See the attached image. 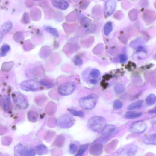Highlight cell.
<instances>
[{"label":"cell","mask_w":156,"mask_h":156,"mask_svg":"<svg viewBox=\"0 0 156 156\" xmlns=\"http://www.w3.org/2000/svg\"><path fill=\"white\" fill-rule=\"evenodd\" d=\"M107 125V121L104 117L95 116L90 118L88 122L89 128L95 132L102 131Z\"/></svg>","instance_id":"cell-1"},{"label":"cell","mask_w":156,"mask_h":156,"mask_svg":"<svg viewBox=\"0 0 156 156\" xmlns=\"http://www.w3.org/2000/svg\"><path fill=\"white\" fill-rule=\"evenodd\" d=\"M98 100L96 95L92 94L81 98L79 100L80 106L85 110L93 109L96 106Z\"/></svg>","instance_id":"cell-2"},{"label":"cell","mask_w":156,"mask_h":156,"mask_svg":"<svg viewBox=\"0 0 156 156\" xmlns=\"http://www.w3.org/2000/svg\"><path fill=\"white\" fill-rule=\"evenodd\" d=\"M35 149L24 143H20L14 148L16 156H34L36 154Z\"/></svg>","instance_id":"cell-3"},{"label":"cell","mask_w":156,"mask_h":156,"mask_svg":"<svg viewBox=\"0 0 156 156\" xmlns=\"http://www.w3.org/2000/svg\"><path fill=\"white\" fill-rule=\"evenodd\" d=\"M13 101L16 106L22 110L26 109L28 103L26 97L19 92H15L12 95Z\"/></svg>","instance_id":"cell-4"},{"label":"cell","mask_w":156,"mask_h":156,"mask_svg":"<svg viewBox=\"0 0 156 156\" xmlns=\"http://www.w3.org/2000/svg\"><path fill=\"white\" fill-rule=\"evenodd\" d=\"M41 84L38 81L34 79H30L23 81L20 84L21 89L26 91L35 92L39 90Z\"/></svg>","instance_id":"cell-5"},{"label":"cell","mask_w":156,"mask_h":156,"mask_svg":"<svg viewBox=\"0 0 156 156\" xmlns=\"http://www.w3.org/2000/svg\"><path fill=\"white\" fill-rule=\"evenodd\" d=\"M73 117L68 114H64L60 116L58 119V126L63 129H68L72 127L75 124Z\"/></svg>","instance_id":"cell-6"},{"label":"cell","mask_w":156,"mask_h":156,"mask_svg":"<svg viewBox=\"0 0 156 156\" xmlns=\"http://www.w3.org/2000/svg\"><path fill=\"white\" fill-rule=\"evenodd\" d=\"M76 85L73 82H68L60 85L58 87L59 94L62 96H67L72 94L75 91Z\"/></svg>","instance_id":"cell-7"},{"label":"cell","mask_w":156,"mask_h":156,"mask_svg":"<svg viewBox=\"0 0 156 156\" xmlns=\"http://www.w3.org/2000/svg\"><path fill=\"white\" fill-rule=\"evenodd\" d=\"M116 6L115 0H107L104 6V13L106 18L111 16L114 13Z\"/></svg>","instance_id":"cell-8"},{"label":"cell","mask_w":156,"mask_h":156,"mask_svg":"<svg viewBox=\"0 0 156 156\" xmlns=\"http://www.w3.org/2000/svg\"><path fill=\"white\" fill-rule=\"evenodd\" d=\"M146 123L143 121H138L134 123L131 125L130 131L134 133H141L144 132L147 129Z\"/></svg>","instance_id":"cell-9"},{"label":"cell","mask_w":156,"mask_h":156,"mask_svg":"<svg viewBox=\"0 0 156 156\" xmlns=\"http://www.w3.org/2000/svg\"><path fill=\"white\" fill-rule=\"evenodd\" d=\"M88 75L89 81L91 84H97L100 79L101 73L97 69H92L90 71Z\"/></svg>","instance_id":"cell-10"},{"label":"cell","mask_w":156,"mask_h":156,"mask_svg":"<svg viewBox=\"0 0 156 156\" xmlns=\"http://www.w3.org/2000/svg\"><path fill=\"white\" fill-rule=\"evenodd\" d=\"M118 131V129L114 125H108L102 131L101 136L103 137H107L115 134Z\"/></svg>","instance_id":"cell-11"},{"label":"cell","mask_w":156,"mask_h":156,"mask_svg":"<svg viewBox=\"0 0 156 156\" xmlns=\"http://www.w3.org/2000/svg\"><path fill=\"white\" fill-rule=\"evenodd\" d=\"M1 105L3 110L6 112H8L11 108V101L10 97L6 95H4L1 98Z\"/></svg>","instance_id":"cell-12"},{"label":"cell","mask_w":156,"mask_h":156,"mask_svg":"<svg viewBox=\"0 0 156 156\" xmlns=\"http://www.w3.org/2000/svg\"><path fill=\"white\" fill-rule=\"evenodd\" d=\"M51 2L54 7L62 10L67 9L69 6V4L65 0H51Z\"/></svg>","instance_id":"cell-13"},{"label":"cell","mask_w":156,"mask_h":156,"mask_svg":"<svg viewBox=\"0 0 156 156\" xmlns=\"http://www.w3.org/2000/svg\"><path fill=\"white\" fill-rule=\"evenodd\" d=\"M103 152V146L100 144H95L90 148V153L94 156H99Z\"/></svg>","instance_id":"cell-14"},{"label":"cell","mask_w":156,"mask_h":156,"mask_svg":"<svg viewBox=\"0 0 156 156\" xmlns=\"http://www.w3.org/2000/svg\"><path fill=\"white\" fill-rule=\"evenodd\" d=\"M144 143L148 145H156V133L147 136L145 138Z\"/></svg>","instance_id":"cell-15"},{"label":"cell","mask_w":156,"mask_h":156,"mask_svg":"<svg viewBox=\"0 0 156 156\" xmlns=\"http://www.w3.org/2000/svg\"><path fill=\"white\" fill-rule=\"evenodd\" d=\"M13 25L11 22L8 21L4 23L2 25L1 31L3 33H7L13 28Z\"/></svg>","instance_id":"cell-16"},{"label":"cell","mask_w":156,"mask_h":156,"mask_svg":"<svg viewBox=\"0 0 156 156\" xmlns=\"http://www.w3.org/2000/svg\"><path fill=\"white\" fill-rule=\"evenodd\" d=\"M36 153L39 155H42L47 153L48 150L47 147L43 144H40L37 146L35 149Z\"/></svg>","instance_id":"cell-17"},{"label":"cell","mask_w":156,"mask_h":156,"mask_svg":"<svg viewBox=\"0 0 156 156\" xmlns=\"http://www.w3.org/2000/svg\"><path fill=\"white\" fill-rule=\"evenodd\" d=\"M38 113L34 111H30L27 114L28 119L31 122H36L38 120Z\"/></svg>","instance_id":"cell-18"},{"label":"cell","mask_w":156,"mask_h":156,"mask_svg":"<svg viewBox=\"0 0 156 156\" xmlns=\"http://www.w3.org/2000/svg\"><path fill=\"white\" fill-rule=\"evenodd\" d=\"M143 101L142 100H138L131 103L128 107V109L129 110L139 109L142 107L143 105Z\"/></svg>","instance_id":"cell-19"},{"label":"cell","mask_w":156,"mask_h":156,"mask_svg":"<svg viewBox=\"0 0 156 156\" xmlns=\"http://www.w3.org/2000/svg\"><path fill=\"white\" fill-rule=\"evenodd\" d=\"M112 23L110 22H107L104 25L103 29L104 33L106 36H108L113 30Z\"/></svg>","instance_id":"cell-20"},{"label":"cell","mask_w":156,"mask_h":156,"mask_svg":"<svg viewBox=\"0 0 156 156\" xmlns=\"http://www.w3.org/2000/svg\"><path fill=\"white\" fill-rule=\"evenodd\" d=\"M142 115L143 113L140 112L130 111L126 113L125 116L128 119H133L140 117Z\"/></svg>","instance_id":"cell-21"},{"label":"cell","mask_w":156,"mask_h":156,"mask_svg":"<svg viewBox=\"0 0 156 156\" xmlns=\"http://www.w3.org/2000/svg\"><path fill=\"white\" fill-rule=\"evenodd\" d=\"M11 48L10 46L7 44L3 45L0 50V56L1 57H5L8 52L10 51Z\"/></svg>","instance_id":"cell-22"},{"label":"cell","mask_w":156,"mask_h":156,"mask_svg":"<svg viewBox=\"0 0 156 156\" xmlns=\"http://www.w3.org/2000/svg\"><path fill=\"white\" fill-rule=\"evenodd\" d=\"M45 30L54 36L58 37L59 36V33L57 29L51 27L45 26L44 27Z\"/></svg>","instance_id":"cell-23"},{"label":"cell","mask_w":156,"mask_h":156,"mask_svg":"<svg viewBox=\"0 0 156 156\" xmlns=\"http://www.w3.org/2000/svg\"><path fill=\"white\" fill-rule=\"evenodd\" d=\"M156 102V96L153 94L149 95L146 98V103L147 105L150 106L154 104Z\"/></svg>","instance_id":"cell-24"},{"label":"cell","mask_w":156,"mask_h":156,"mask_svg":"<svg viewBox=\"0 0 156 156\" xmlns=\"http://www.w3.org/2000/svg\"><path fill=\"white\" fill-rule=\"evenodd\" d=\"M40 83L41 85L46 86L49 88L54 87L55 85L52 81L46 79H41Z\"/></svg>","instance_id":"cell-25"},{"label":"cell","mask_w":156,"mask_h":156,"mask_svg":"<svg viewBox=\"0 0 156 156\" xmlns=\"http://www.w3.org/2000/svg\"><path fill=\"white\" fill-rule=\"evenodd\" d=\"M89 146L88 144H84L81 145L80 148L79 150L78 153L75 155L77 156H81L83 155Z\"/></svg>","instance_id":"cell-26"},{"label":"cell","mask_w":156,"mask_h":156,"mask_svg":"<svg viewBox=\"0 0 156 156\" xmlns=\"http://www.w3.org/2000/svg\"><path fill=\"white\" fill-rule=\"evenodd\" d=\"M78 145L75 143H72L69 146V152L71 154H74L78 151Z\"/></svg>","instance_id":"cell-27"},{"label":"cell","mask_w":156,"mask_h":156,"mask_svg":"<svg viewBox=\"0 0 156 156\" xmlns=\"http://www.w3.org/2000/svg\"><path fill=\"white\" fill-rule=\"evenodd\" d=\"M115 92L118 94L123 93L125 91V88L122 84H118L116 85L114 88Z\"/></svg>","instance_id":"cell-28"},{"label":"cell","mask_w":156,"mask_h":156,"mask_svg":"<svg viewBox=\"0 0 156 156\" xmlns=\"http://www.w3.org/2000/svg\"><path fill=\"white\" fill-rule=\"evenodd\" d=\"M71 113L73 115L80 117H83L84 116V113L80 111H77L73 109H70L69 110Z\"/></svg>","instance_id":"cell-29"},{"label":"cell","mask_w":156,"mask_h":156,"mask_svg":"<svg viewBox=\"0 0 156 156\" xmlns=\"http://www.w3.org/2000/svg\"><path fill=\"white\" fill-rule=\"evenodd\" d=\"M113 107L116 109H120L123 107L122 102L119 100H115L113 103Z\"/></svg>","instance_id":"cell-30"},{"label":"cell","mask_w":156,"mask_h":156,"mask_svg":"<svg viewBox=\"0 0 156 156\" xmlns=\"http://www.w3.org/2000/svg\"><path fill=\"white\" fill-rule=\"evenodd\" d=\"M137 151V148L136 147L131 148L129 149L128 151V156H134L136 154Z\"/></svg>","instance_id":"cell-31"},{"label":"cell","mask_w":156,"mask_h":156,"mask_svg":"<svg viewBox=\"0 0 156 156\" xmlns=\"http://www.w3.org/2000/svg\"><path fill=\"white\" fill-rule=\"evenodd\" d=\"M83 61L79 57H76L74 60V63L75 65L80 66L82 64Z\"/></svg>","instance_id":"cell-32"},{"label":"cell","mask_w":156,"mask_h":156,"mask_svg":"<svg viewBox=\"0 0 156 156\" xmlns=\"http://www.w3.org/2000/svg\"><path fill=\"white\" fill-rule=\"evenodd\" d=\"M119 58L120 62L122 63L126 62L128 59L127 57L124 54H121L119 56Z\"/></svg>","instance_id":"cell-33"},{"label":"cell","mask_w":156,"mask_h":156,"mask_svg":"<svg viewBox=\"0 0 156 156\" xmlns=\"http://www.w3.org/2000/svg\"><path fill=\"white\" fill-rule=\"evenodd\" d=\"M149 113L150 114L156 113V106L154 108L150 110L149 112Z\"/></svg>","instance_id":"cell-34"},{"label":"cell","mask_w":156,"mask_h":156,"mask_svg":"<svg viewBox=\"0 0 156 156\" xmlns=\"http://www.w3.org/2000/svg\"><path fill=\"white\" fill-rule=\"evenodd\" d=\"M117 1H122V0H117Z\"/></svg>","instance_id":"cell-35"}]
</instances>
